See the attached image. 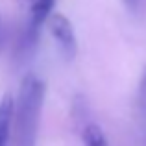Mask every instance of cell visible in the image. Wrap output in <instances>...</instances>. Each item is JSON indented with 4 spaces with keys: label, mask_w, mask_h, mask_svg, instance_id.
<instances>
[{
    "label": "cell",
    "mask_w": 146,
    "mask_h": 146,
    "mask_svg": "<svg viewBox=\"0 0 146 146\" xmlns=\"http://www.w3.org/2000/svg\"><path fill=\"white\" fill-rule=\"evenodd\" d=\"M44 93H46V87L43 80H39L33 74L22 78L13 115L15 146H35Z\"/></svg>",
    "instance_id": "1"
},
{
    "label": "cell",
    "mask_w": 146,
    "mask_h": 146,
    "mask_svg": "<svg viewBox=\"0 0 146 146\" xmlns=\"http://www.w3.org/2000/svg\"><path fill=\"white\" fill-rule=\"evenodd\" d=\"M48 28L52 37L56 39L57 46H59V52L63 54L65 59H72L78 52V39H76L74 28H72V22L65 17L63 13H50L48 17Z\"/></svg>",
    "instance_id": "2"
},
{
    "label": "cell",
    "mask_w": 146,
    "mask_h": 146,
    "mask_svg": "<svg viewBox=\"0 0 146 146\" xmlns=\"http://www.w3.org/2000/svg\"><path fill=\"white\" fill-rule=\"evenodd\" d=\"M39 37H41V28L26 22L24 30H22L21 37L17 41V46H15V63L22 65L35 54L37 44H39Z\"/></svg>",
    "instance_id": "3"
},
{
    "label": "cell",
    "mask_w": 146,
    "mask_h": 146,
    "mask_svg": "<svg viewBox=\"0 0 146 146\" xmlns=\"http://www.w3.org/2000/svg\"><path fill=\"white\" fill-rule=\"evenodd\" d=\"M13 115H15V98L11 94H4L0 98V146H9Z\"/></svg>",
    "instance_id": "4"
},
{
    "label": "cell",
    "mask_w": 146,
    "mask_h": 146,
    "mask_svg": "<svg viewBox=\"0 0 146 146\" xmlns=\"http://www.w3.org/2000/svg\"><path fill=\"white\" fill-rule=\"evenodd\" d=\"M54 6H56V0H33L28 22L33 24V26H37V28H41V26L48 21L50 13L54 11Z\"/></svg>",
    "instance_id": "5"
},
{
    "label": "cell",
    "mask_w": 146,
    "mask_h": 146,
    "mask_svg": "<svg viewBox=\"0 0 146 146\" xmlns=\"http://www.w3.org/2000/svg\"><path fill=\"white\" fill-rule=\"evenodd\" d=\"M83 144L85 146H107V139L104 135L102 128L96 124H85L82 129Z\"/></svg>",
    "instance_id": "6"
},
{
    "label": "cell",
    "mask_w": 146,
    "mask_h": 146,
    "mask_svg": "<svg viewBox=\"0 0 146 146\" xmlns=\"http://www.w3.org/2000/svg\"><path fill=\"white\" fill-rule=\"evenodd\" d=\"M137 100H139V111L141 117L146 120V67L143 70V76H141V83H139V94H137Z\"/></svg>",
    "instance_id": "7"
},
{
    "label": "cell",
    "mask_w": 146,
    "mask_h": 146,
    "mask_svg": "<svg viewBox=\"0 0 146 146\" xmlns=\"http://www.w3.org/2000/svg\"><path fill=\"white\" fill-rule=\"evenodd\" d=\"M124 2V6L128 7L131 13H137V11L141 9V4H143V0H122Z\"/></svg>",
    "instance_id": "8"
}]
</instances>
